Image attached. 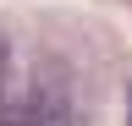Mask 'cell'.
<instances>
[{"label":"cell","mask_w":132,"mask_h":126,"mask_svg":"<svg viewBox=\"0 0 132 126\" xmlns=\"http://www.w3.org/2000/svg\"><path fill=\"white\" fill-rule=\"evenodd\" d=\"M0 126H82L72 66L16 27H0Z\"/></svg>","instance_id":"1"},{"label":"cell","mask_w":132,"mask_h":126,"mask_svg":"<svg viewBox=\"0 0 132 126\" xmlns=\"http://www.w3.org/2000/svg\"><path fill=\"white\" fill-rule=\"evenodd\" d=\"M127 99H132V82H127Z\"/></svg>","instance_id":"2"}]
</instances>
